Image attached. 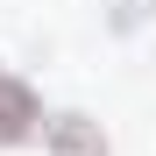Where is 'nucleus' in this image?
Returning <instances> with one entry per match:
<instances>
[{"instance_id": "2", "label": "nucleus", "mask_w": 156, "mask_h": 156, "mask_svg": "<svg viewBox=\"0 0 156 156\" xmlns=\"http://www.w3.org/2000/svg\"><path fill=\"white\" fill-rule=\"evenodd\" d=\"M36 128H43V121H36V92L0 71V149H7V142H29Z\"/></svg>"}, {"instance_id": "1", "label": "nucleus", "mask_w": 156, "mask_h": 156, "mask_svg": "<svg viewBox=\"0 0 156 156\" xmlns=\"http://www.w3.org/2000/svg\"><path fill=\"white\" fill-rule=\"evenodd\" d=\"M43 142H50V156H107V128L92 114H50Z\"/></svg>"}, {"instance_id": "3", "label": "nucleus", "mask_w": 156, "mask_h": 156, "mask_svg": "<svg viewBox=\"0 0 156 156\" xmlns=\"http://www.w3.org/2000/svg\"><path fill=\"white\" fill-rule=\"evenodd\" d=\"M107 14H114V29H142V14H149V0H114Z\"/></svg>"}]
</instances>
